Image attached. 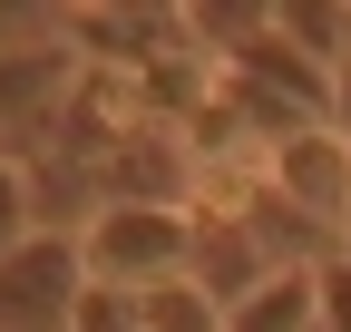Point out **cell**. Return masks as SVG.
Here are the masks:
<instances>
[{"mask_svg":"<svg viewBox=\"0 0 351 332\" xmlns=\"http://www.w3.org/2000/svg\"><path fill=\"white\" fill-rule=\"evenodd\" d=\"M78 274L108 283V294L176 283V274H186V205H176V195H117V205H88V225H78Z\"/></svg>","mask_w":351,"mask_h":332,"instance_id":"6da1fadb","label":"cell"},{"mask_svg":"<svg viewBox=\"0 0 351 332\" xmlns=\"http://www.w3.org/2000/svg\"><path fill=\"white\" fill-rule=\"evenodd\" d=\"M78 294H88V274H78V235L39 225L29 244H10V254H0V332H69Z\"/></svg>","mask_w":351,"mask_h":332,"instance_id":"7a4b0ae2","label":"cell"},{"mask_svg":"<svg viewBox=\"0 0 351 332\" xmlns=\"http://www.w3.org/2000/svg\"><path fill=\"white\" fill-rule=\"evenodd\" d=\"M263 195H283L302 225H322L341 244V195H351V137L332 128H302L283 147H263Z\"/></svg>","mask_w":351,"mask_h":332,"instance_id":"3957f363","label":"cell"},{"mask_svg":"<svg viewBox=\"0 0 351 332\" xmlns=\"http://www.w3.org/2000/svg\"><path fill=\"white\" fill-rule=\"evenodd\" d=\"M78 88V49L49 29V39H20V49H0V137H29L49 128Z\"/></svg>","mask_w":351,"mask_h":332,"instance_id":"277c9868","label":"cell"},{"mask_svg":"<svg viewBox=\"0 0 351 332\" xmlns=\"http://www.w3.org/2000/svg\"><path fill=\"white\" fill-rule=\"evenodd\" d=\"M59 39L69 49H98L108 69H156L166 49H195L186 10H59Z\"/></svg>","mask_w":351,"mask_h":332,"instance_id":"5b68a950","label":"cell"},{"mask_svg":"<svg viewBox=\"0 0 351 332\" xmlns=\"http://www.w3.org/2000/svg\"><path fill=\"white\" fill-rule=\"evenodd\" d=\"M313 274H322V264H313ZM313 274H302V264L263 274L254 294L225 313V332H313Z\"/></svg>","mask_w":351,"mask_h":332,"instance_id":"8992f818","label":"cell"},{"mask_svg":"<svg viewBox=\"0 0 351 332\" xmlns=\"http://www.w3.org/2000/svg\"><path fill=\"white\" fill-rule=\"evenodd\" d=\"M127 303H137V332H225V313H215L186 274H176V283H147V294H127Z\"/></svg>","mask_w":351,"mask_h":332,"instance_id":"52a82bcc","label":"cell"},{"mask_svg":"<svg viewBox=\"0 0 351 332\" xmlns=\"http://www.w3.org/2000/svg\"><path fill=\"white\" fill-rule=\"evenodd\" d=\"M274 39H293L302 59H341V0H274Z\"/></svg>","mask_w":351,"mask_h":332,"instance_id":"ba28073f","label":"cell"},{"mask_svg":"<svg viewBox=\"0 0 351 332\" xmlns=\"http://www.w3.org/2000/svg\"><path fill=\"white\" fill-rule=\"evenodd\" d=\"M39 235V176L20 156H0V254H10V244H29Z\"/></svg>","mask_w":351,"mask_h":332,"instance_id":"9c48e42d","label":"cell"},{"mask_svg":"<svg viewBox=\"0 0 351 332\" xmlns=\"http://www.w3.org/2000/svg\"><path fill=\"white\" fill-rule=\"evenodd\" d=\"M313 332H351V264L341 254L313 274Z\"/></svg>","mask_w":351,"mask_h":332,"instance_id":"30bf717a","label":"cell"},{"mask_svg":"<svg viewBox=\"0 0 351 332\" xmlns=\"http://www.w3.org/2000/svg\"><path fill=\"white\" fill-rule=\"evenodd\" d=\"M69 332H137V303H127V294H108V283H88V294H78V313H69Z\"/></svg>","mask_w":351,"mask_h":332,"instance_id":"8fae6325","label":"cell"},{"mask_svg":"<svg viewBox=\"0 0 351 332\" xmlns=\"http://www.w3.org/2000/svg\"><path fill=\"white\" fill-rule=\"evenodd\" d=\"M59 10H0V49H20V39H49Z\"/></svg>","mask_w":351,"mask_h":332,"instance_id":"7c38bea8","label":"cell"},{"mask_svg":"<svg viewBox=\"0 0 351 332\" xmlns=\"http://www.w3.org/2000/svg\"><path fill=\"white\" fill-rule=\"evenodd\" d=\"M332 137H351V49L332 59Z\"/></svg>","mask_w":351,"mask_h":332,"instance_id":"4fadbf2b","label":"cell"},{"mask_svg":"<svg viewBox=\"0 0 351 332\" xmlns=\"http://www.w3.org/2000/svg\"><path fill=\"white\" fill-rule=\"evenodd\" d=\"M341 264H351V195H341Z\"/></svg>","mask_w":351,"mask_h":332,"instance_id":"5bb4252c","label":"cell"},{"mask_svg":"<svg viewBox=\"0 0 351 332\" xmlns=\"http://www.w3.org/2000/svg\"><path fill=\"white\" fill-rule=\"evenodd\" d=\"M341 49H351V0H341Z\"/></svg>","mask_w":351,"mask_h":332,"instance_id":"9a60e30c","label":"cell"}]
</instances>
